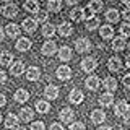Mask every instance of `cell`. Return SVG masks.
Listing matches in <instances>:
<instances>
[{
  "instance_id": "cell-1",
  "label": "cell",
  "mask_w": 130,
  "mask_h": 130,
  "mask_svg": "<svg viewBox=\"0 0 130 130\" xmlns=\"http://www.w3.org/2000/svg\"><path fill=\"white\" fill-rule=\"evenodd\" d=\"M96 67H98V62H96V59H93V57H85V59L81 60V70L86 72V73L94 72Z\"/></svg>"
},
{
  "instance_id": "cell-2",
  "label": "cell",
  "mask_w": 130,
  "mask_h": 130,
  "mask_svg": "<svg viewBox=\"0 0 130 130\" xmlns=\"http://www.w3.org/2000/svg\"><path fill=\"white\" fill-rule=\"evenodd\" d=\"M128 111H130V106L127 101H119V103L116 104V107H114V112H116V116H119V117H125V116H128Z\"/></svg>"
},
{
  "instance_id": "cell-3",
  "label": "cell",
  "mask_w": 130,
  "mask_h": 130,
  "mask_svg": "<svg viewBox=\"0 0 130 130\" xmlns=\"http://www.w3.org/2000/svg\"><path fill=\"white\" fill-rule=\"evenodd\" d=\"M57 78L59 80H62V81H67V80H70V76H72V68L68 67V65H60L59 68H57Z\"/></svg>"
},
{
  "instance_id": "cell-4",
  "label": "cell",
  "mask_w": 130,
  "mask_h": 130,
  "mask_svg": "<svg viewBox=\"0 0 130 130\" xmlns=\"http://www.w3.org/2000/svg\"><path fill=\"white\" fill-rule=\"evenodd\" d=\"M75 47L80 54H85V52H88L89 49H91V42H89V39H86V38H80V39H76Z\"/></svg>"
},
{
  "instance_id": "cell-5",
  "label": "cell",
  "mask_w": 130,
  "mask_h": 130,
  "mask_svg": "<svg viewBox=\"0 0 130 130\" xmlns=\"http://www.w3.org/2000/svg\"><path fill=\"white\" fill-rule=\"evenodd\" d=\"M21 28L26 32H29V34H32L36 29H38V21H36L34 18H26V20H23V23H21Z\"/></svg>"
},
{
  "instance_id": "cell-6",
  "label": "cell",
  "mask_w": 130,
  "mask_h": 130,
  "mask_svg": "<svg viewBox=\"0 0 130 130\" xmlns=\"http://www.w3.org/2000/svg\"><path fill=\"white\" fill-rule=\"evenodd\" d=\"M2 15L5 16V18H13V16L18 15V7L13 5V3H7V5L2 8Z\"/></svg>"
},
{
  "instance_id": "cell-7",
  "label": "cell",
  "mask_w": 130,
  "mask_h": 130,
  "mask_svg": "<svg viewBox=\"0 0 130 130\" xmlns=\"http://www.w3.org/2000/svg\"><path fill=\"white\" fill-rule=\"evenodd\" d=\"M68 99H70V103L72 104H81L83 103V99H85V94L80 91V89H72L70 91V94H68Z\"/></svg>"
},
{
  "instance_id": "cell-8",
  "label": "cell",
  "mask_w": 130,
  "mask_h": 130,
  "mask_svg": "<svg viewBox=\"0 0 130 130\" xmlns=\"http://www.w3.org/2000/svg\"><path fill=\"white\" fill-rule=\"evenodd\" d=\"M60 120L63 122V124H72L73 122V117H75V114H73V111L70 107H63L62 111H60Z\"/></svg>"
},
{
  "instance_id": "cell-9",
  "label": "cell",
  "mask_w": 130,
  "mask_h": 130,
  "mask_svg": "<svg viewBox=\"0 0 130 130\" xmlns=\"http://www.w3.org/2000/svg\"><path fill=\"white\" fill-rule=\"evenodd\" d=\"M20 31H21V29H20V26H18V24H15V23H10V24H7V26H5V34L8 36V38H18V36H20Z\"/></svg>"
},
{
  "instance_id": "cell-10",
  "label": "cell",
  "mask_w": 130,
  "mask_h": 130,
  "mask_svg": "<svg viewBox=\"0 0 130 130\" xmlns=\"http://www.w3.org/2000/svg\"><path fill=\"white\" fill-rule=\"evenodd\" d=\"M44 96L47 99H57L59 98V88L55 85H47L46 89H44Z\"/></svg>"
},
{
  "instance_id": "cell-11",
  "label": "cell",
  "mask_w": 130,
  "mask_h": 130,
  "mask_svg": "<svg viewBox=\"0 0 130 130\" xmlns=\"http://www.w3.org/2000/svg\"><path fill=\"white\" fill-rule=\"evenodd\" d=\"M10 73H11L13 76L23 75V73H24V63L20 62V60H18V62H13V63L10 65Z\"/></svg>"
},
{
  "instance_id": "cell-12",
  "label": "cell",
  "mask_w": 130,
  "mask_h": 130,
  "mask_svg": "<svg viewBox=\"0 0 130 130\" xmlns=\"http://www.w3.org/2000/svg\"><path fill=\"white\" fill-rule=\"evenodd\" d=\"M107 68L111 72H120L122 68V60L119 57H111V59L107 60Z\"/></svg>"
},
{
  "instance_id": "cell-13",
  "label": "cell",
  "mask_w": 130,
  "mask_h": 130,
  "mask_svg": "<svg viewBox=\"0 0 130 130\" xmlns=\"http://www.w3.org/2000/svg\"><path fill=\"white\" fill-rule=\"evenodd\" d=\"M13 98H15V101L16 103H26L28 99H29V93L26 91V89H23V88H20V89H16L15 91V94H13Z\"/></svg>"
},
{
  "instance_id": "cell-14",
  "label": "cell",
  "mask_w": 130,
  "mask_h": 130,
  "mask_svg": "<svg viewBox=\"0 0 130 130\" xmlns=\"http://www.w3.org/2000/svg\"><path fill=\"white\" fill-rule=\"evenodd\" d=\"M26 78L28 81H38L41 78V70L38 67H29L26 70Z\"/></svg>"
},
{
  "instance_id": "cell-15",
  "label": "cell",
  "mask_w": 130,
  "mask_h": 130,
  "mask_svg": "<svg viewBox=\"0 0 130 130\" xmlns=\"http://www.w3.org/2000/svg\"><path fill=\"white\" fill-rule=\"evenodd\" d=\"M18 122H20V117H16L15 114H8L5 117L3 125H5V128H15V127H18Z\"/></svg>"
},
{
  "instance_id": "cell-16",
  "label": "cell",
  "mask_w": 130,
  "mask_h": 130,
  "mask_svg": "<svg viewBox=\"0 0 130 130\" xmlns=\"http://www.w3.org/2000/svg\"><path fill=\"white\" fill-rule=\"evenodd\" d=\"M57 51V44L54 41H47V42H44L42 46V55H54Z\"/></svg>"
},
{
  "instance_id": "cell-17",
  "label": "cell",
  "mask_w": 130,
  "mask_h": 130,
  "mask_svg": "<svg viewBox=\"0 0 130 130\" xmlns=\"http://www.w3.org/2000/svg\"><path fill=\"white\" fill-rule=\"evenodd\" d=\"M104 120H106L104 111H101V109H94V111L91 112V122H93V124H103Z\"/></svg>"
},
{
  "instance_id": "cell-18",
  "label": "cell",
  "mask_w": 130,
  "mask_h": 130,
  "mask_svg": "<svg viewBox=\"0 0 130 130\" xmlns=\"http://www.w3.org/2000/svg\"><path fill=\"white\" fill-rule=\"evenodd\" d=\"M112 103H114V94L112 93L106 91L104 94L99 96V104L103 106V107H109V106H112Z\"/></svg>"
},
{
  "instance_id": "cell-19",
  "label": "cell",
  "mask_w": 130,
  "mask_h": 130,
  "mask_svg": "<svg viewBox=\"0 0 130 130\" xmlns=\"http://www.w3.org/2000/svg\"><path fill=\"white\" fill-rule=\"evenodd\" d=\"M85 83H86V88H88V89L94 91V89H98V88H99V85H101V80L98 78L96 75H91V76H88V78H86V81H85Z\"/></svg>"
},
{
  "instance_id": "cell-20",
  "label": "cell",
  "mask_w": 130,
  "mask_h": 130,
  "mask_svg": "<svg viewBox=\"0 0 130 130\" xmlns=\"http://www.w3.org/2000/svg\"><path fill=\"white\" fill-rule=\"evenodd\" d=\"M57 31H59V34H60V36L67 38V36H70L72 32H73V28H72V24L68 23V21H63L59 28H57Z\"/></svg>"
},
{
  "instance_id": "cell-21",
  "label": "cell",
  "mask_w": 130,
  "mask_h": 130,
  "mask_svg": "<svg viewBox=\"0 0 130 130\" xmlns=\"http://www.w3.org/2000/svg\"><path fill=\"white\" fill-rule=\"evenodd\" d=\"M103 85H104V88H106V91H107V93H112V91H116V89H117V80L112 78V76L104 78Z\"/></svg>"
},
{
  "instance_id": "cell-22",
  "label": "cell",
  "mask_w": 130,
  "mask_h": 130,
  "mask_svg": "<svg viewBox=\"0 0 130 130\" xmlns=\"http://www.w3.org/2000/svg\"><path fill=\"white\" fill-rule=\"evenodd\" d=\"M16 49H18L20 52H26L31 49V41L28 38H20L18 42H16Z\"/></svg>"
},
{
  "instance_id": "cell-23",
  "label": "cell",
  "mask_w": 130,
  "mask_h": 130,
  "mask_svg": "<svg viewBox=\"0 0 130 130\" xmlns=\"http://www.w3.org/2000/svg\"><path fill=\"white\" fill-rule=\"evenodd\" d=\"M32 117H34V112H32L31 107H23L21 111H20V120L29 122V120H32Z\"/></svg>"
},
{
  "instance_id": "cell-24",
  "label": "cell",
  "mask_w": 130,
  "mask_h": 130,
  "mask_svg": "<svg viewBox=\"0 0 130 130\" xmlns=\"http://www.w3.org/2000/svg\"><path fill=\"white\" fill-rule=\"evenodd\" d=\"M59 59L62 60V62H68V60L72 59V49L67 47V46L60 47L59 49Z\"/></svg>"
},
{
  "instance_id": "cell-25",
  "label": "cell",
  "mask_w": 130,
  "mask_h": 130,
  "mask_svg": "<svg viewBox=\"0 0 130 130\" xmlns=\"http://www.w3.org/2000/svg\"><path fill=\"white\" fill-rule=\"evenodd\" d=\"M99 34H101L103 39H111L114 36V28L109 26V24H104V26L99 28Z\"/></svg>"
},
{
  "instance_id": "cell-26",
  "label": "cell",
  "mask_w": 130,
  "mask_h": 130,
  "mask_svg": "<svg viewBox=\"0 0 130 130\" xmlns=\"http://www.w3.org/2000/svg\"><path fill=\"white\" fill-rule=\"evenodd\" d=\"M125 46H127V42H125V38L124 36H119V38H114L112 41V49L114 51H122V49H125Z\"/></svg>"
},
{
  "instance_id": "cell-27",
  "label": "cell",
  "mask_w": 130,
  "mask_h": 130,
  "mask_svg": "<svg viewBox=\"0 0 130 130\" xmlns=\"http://www.w3.org/2000/svg\"><path fill=\"white\" fill-rule=\"evenodd\" d=\"M54 34H55V24L44 23L42 24V36H46V38H52Z\"/></svg>"
},
{
  "instance_id": "cell-28",
  "label": "cell",
  "mask_w": 130,
  "mask_h": 130,
  "mask_svg": "<svg viewBox=\"0 0 130 130\" xmlns=\"http://www.w3.org/2000/svg\"><path fill=\"white\" fill-rule=\"evenodd\" d=\"M119 18H120L119 11L114 10V8H111V10L106 11V20H107L109 23H117V21H119Z\"/></svg>"
},
{
  "instance_id": "cell-29",
  "label": "cell",
  "mask_w": 130,
  "mask_h": 130,
  "mask_svg": "<svg viewBox=\"0 0 130 130\" xmlns=\"http://www.w3.org/2000/svg\"><path fill=\"white\" fill-rule=\"evenodd\" d=\"M13 63V55L10 54V52H2L0 54V65H3V67H8V65Z\"/></svg>"
},
{
  "instance_id": "cell-30",
  "label": "cell",
  "mask_w": 130,
  "mask_h": 130,
  "mask_svg": "<svg viewBox=\"0 0 130 130\" xmlns=\"http://www.w3.org/2000/svg\"><path fill=\"white\" fill-rule=\"evenodd\" d=\"M36 111L38 112H41V114H47L49 111H51V104L47 103V101H38L36 103Z\"/></svg>"
},
{
  "instance_id": "cell-31",
  "label": "cell",
  "mask_w": 130,
  "mask_h": 130,
  "mask_svg": "<svg viewBox=\"0 0 130 130\" xmlns=\"http://www.w3.org/2000/svg\"><path fill=\"white\" fill-rule=\"evenodd\" d=\"M24 8H26L29 13H36V11L39 10L38 0H26V2H24Z\"/></svg>"
},
{
  "instance_id": "cell-32",
  "label": "cell",
  "mask_w": 130,
  "mask_h": 130,
  "mask_svg": "<svg viewBox=\"0 0 130 130\" xmlns=\"http://www.w3.org/2000/svg\"><path fill=\"white\" fill-rule=\"evenodd\" d=\"M60 8H62V0H49L47 2V10L49 11H60Z\"/></svg>"
},
{
  "instance_id": "cell-33",
  "label": "cell",
  "mask_w": 130,
  "mask_h": 130,
  "mask_svg": "<svg viewBox=\"0 0 130 130\" xmlns=\"http://www.w3.org/2000/svg\"><path fill=\"white\" fill-rule=\"evenodd\" d=\"M99 28V18L98 16H93V18L86 20V29L93 31V29H98Z\"/></svg>"
},
{
  "instance_id": "cell-34",
  "label": "cell",
  "mask_w": 130,
  "mask_h": 130,
  "mask_svg": "<svg viewBox=\"0 0 130 130\" xmlns=\"http://www.w3.org/2000/svg\"><path fill=\"white\" fill-rule=\"evenodd\" d=\"M47 18H49V15H47V11H44V10H38L34 13V20L38 23H47Z\"/></svg>"
},
{
  "instance_id": "cell-35",
  "label": "cell",
  "mask_w": 130,
  "mask_h": 130,
  "mask_svg": "<svg viewBox=\"0 0 130 130\" xmlns=\"http://www.w3.org/2000/svg\"><path fill=\"white\" fill-rule=\"evenodd\" d=\"M70 20L72 21H81V20H83V11H81V8H73L70 11Z\"/></svg>"
},
{
  "instance_id": "cell-36",
  "label": "cell",
  "mask_w": 130,
  "mask_h": 130,
  "mask_svg": "<svg viewBox=\"0 0 130 130\" xmlns=\"http://www.w3.org/2000/svg\"><path fill=\"white\" fill-rule=\"evenodd\" d=\"M88 7L93 10V13H98V11L103 10V2H101V0H91Z\"/></svg>"
},
{
  "instance_id": "cell-37",
  "label": "cell",
  "mask_w": 130,
  "mask_h": 130,
  "mask_svg": "<svg viewBox=\"0 0 130 130\" xmlns=\"http://www.w3.org/2000/svg\"><path fill=\"white\" fill-rule=\"evenodd\" d=\"M120 36H124V38L130 36V23H128V21L120 24Z\"/></svg>"
},
{
  "instance_id": "cell-38",
  "label": "cell",
  "mask_w": 130,
  "mask_h": 130,
  "mask_svg": "<svg viewBox=\"0 0 130 130\" xmlns=\"http://www.w3.org/2000/svg\"><path fill=\"white\" fill-rule=\"evenodd\" d=\"M81 11H83V20H89V18H93V16H94V13H93V10L89 7L81 8Z\"/></svg>"
},
{
  "instance_id": "cell-39",
  "label": "cell",
  "mask_w": 130,
  "mask_h": 130,
  "mask_svg": "<svg viewBox=\"0 0 130 130\" xmlns=\"http://www.w3.org/2000/svg\"><path fill=\"white\" fill-rule=\"evenodd\" d=\"M70 130H86V125L83 122H73L70 125Z\"/></svg>"
},
{
  "instance_id": "cell-40",
  "label": "cell",
  "mask_w": 130,
  "mask_h": 130,
  "mask_svg": "<svg viewBox=\"0 0 130 130\" xmlns=\"http://www.w3.org/2000/svg\"><path fill=\"white\" fill-rule=\"evenodd\" d=\"M31 130H46L42 122H32L31 124Z\"/></svg>"
},
{
  "instance_id": "cell-41",
  "label": "cell",
  "mask_w": 130,
  "mask_h": 130,
  "mask_svg": "<svg viewBox=\"0 0 130 130\" xmlns=\"http://www.w3.org/2000/svg\"><path fill=\"white\" fill-rule=\"evenodd\" d=\"M122 83H124V86H125V88H130V73L124 75V78H122Z\"/></svg>"
},
{
  "instance_id": "cell-42",
  "label": "cell",
  "mask_w": 130,
  "mask_h": 130,
  "mask_svg": "<svg viewBox=\"0 0 130 130\" xmlns=\"http://www.w3.org/2000/svg\"><path fill=\"white\" fill-rule=\"evenodd\" d=\"M122 16L125 18V21H128V23H130V7H127L124 11H122Z\"/></svg>"
},
{
  "instance_id": "cell-43",
  "label": "cell",
  "mask_w": 130,
  "mask_h": 130,
  "mask_svg": "<svg viewBox=\"0 0 130 130\" xmlns=\"http://www.w3.org/2000/svg\"><path fill=\"white\" fill-rule=\"evenodd\" d=\"M5 81H7V73L3 72V70H0V85L5 83Z\"/></svg>"
},
{
  "instance_id": "cell-44",
  "label": "cell",
  "mask_w": 130,
  "mask_h": 130,
  "mask_svg": "<svg viewBox=\"0 0 130 130\" xmlns=\"http://www.w3.org/2000/svg\"><path fill=\"white\" fill-rule=\"evenodd\" d=\"M51 130H63V127L60 124H57V122H54V124L51 125Z\"/></svg>"
},
{
  "instance_id": "cell-45",
  "label": "cell",
  "mask_w": 130,
  "mask_h": 130,
  "mask_svg": "<svg viewBox=\"0 0 130 130\" xmlns=\"http://www.w3.org/2000/svg\"><path fill=\"white\" fill-rule=\"evenodd\" d=\"M7 104V98H5V94H2V93H0V107H2V106H5Z\"/></svg>"
},
{
  "instance_id": "cell-46",
  "label": "cell",
  "mask_w": 130,
  "mask_h": 130,
  "mask_svg": "<svg viewBox=\"0 0 130 130\" xmlns=\"http://www.w3.org/2000/svg\"><path fill=\"white\" fill-rule=\"evenodd\" d=\"M3 36H5V31H3V28H0V42L3 41Z\"/></svg>"
},
{
  "instance_id": "cell-47",
  "label": "cell",
  "mask_w": 130,
  "mask_h": 130,
  "mask_svg": "<svg viewBox=\"0 0 130 130\" xmlns=\"http://www.w3.org/2000/svg\"><path fill=\"white\" fill-rule=\"evenodd\" d=\"M78 2H80V0H67L68 5H75V3H78Z\"/></svg>"
},
{
  "instance_id": "cell-48",
  "label": "cell",
  "mask_w": 130,
  "mask_h": 130,
  "mask_svg": "<svg viewBox=\"0 0 130 130\" xmlns=\"http://www.w3.org/2000/svg\"><path fill=\"white\" fill-rule=\"evenodd\" d=\"M125 65H127V67L130 68V54L127 55V59H125Z\"/></svg>"
},
{
  "instance_id": "cell-49",
  "label": "cell",
  "mask_w": 130,
  "mask_h": 130,
  "mask_svg": "<svg viewBox=\"0 0 130 130\" xmlns=\"http://www.w3.org/2000/svg\"><path fill=\"white\" fill-rule=\"evenodd\" d=\"M99 130H112V128L107 127V125H103V127H99Z\"/></svg>"
},
{
  "instance_id": "cell-50",
  "label": "cell",
  "mask_w": 130,
  "mask_h": 130,
  "mask_svg": "<svg viewBox=\"0 0 130 130\" xmlns=\"http://www.w3.org/2000/svg\"><path fill=\"white\" fill-rule=\"evenodd\" d=\"M122 2H124V3H125L127 7H130V0H122Z\"/></svg>"
},
{
  "instance_id": "cell-51",
  "label": "cell",
  "mask_w": 130,
  "mask_h": 130,
  "mask_svg": "<svg viewBox=\"0 0 130 130\" xmlns=\"http://www.w3.org/2000/svg\"><path fill=\"white\" fill-rule=\"evenodd\" d=\"M13 130H26V128H24V127H15Z\"/></svg>"
},
{
  "instance_id": "cell-52",
  "label": "cell",
  "mask_w": 130,
  "mask_h": 130,
  "mask_svg": "<svg viewBox=\"0 0 130 130\" xmlns=\"http://www.w3.org/2000/svg\"><path fill=\"white\" fill-rule=\"evenodd\" d=\"M3 2H7V3H10V2H13V0H3Z\"/></svg>"
},
{
  "instance_id": "cell-53",
  "label": "cell",
  "mask_w": 130,
  "mask_h": 130,
  "mask_svg": "<svg viewBox=\"0 0 130 130\" xmlns=\"http://www.w3.org/2000/svg\"><path fill=\"white\" fill-rule=\"evenodd\" d=\"M0 122H2V116H0Z\"/></svg>"
},
{
  "instance_id": "cell-54",
  "label": "cell",
  "mask_w": 130,
  "mask_h": 130,
  "mask_svg": "<svg viewBox=\"0 0 130 130\" xmlns=\"http://www.w3.org/2000/svg\"><path fill=\"white\" fill-rule=\"evenodd\" d=\"M127 46H128V47H130V42H128V44H127Z\"/></svg>"
}]
</instances>
